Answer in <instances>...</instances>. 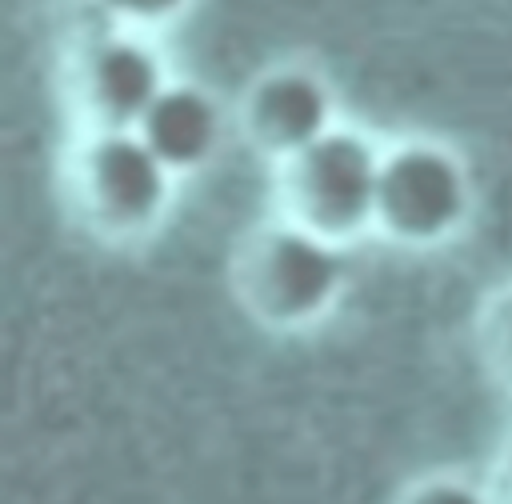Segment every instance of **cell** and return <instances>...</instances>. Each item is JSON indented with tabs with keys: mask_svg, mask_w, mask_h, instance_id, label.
Instances as JSON below:
<instances>
[{
	"mask_svg": "<svg viewBox=\"0 0 512 504\" xmlns=\"http://www.w3.org/2000/svg\"><path fill=\"white\" fill-rule=\"evenodd\" d=\"M348 280V248L272 212L252 224L228 264L240 312L264 332H304L320 324Z\"/></svg>",
	"mask_w": 512,
	"mask_h": 504,
	"instance_id": "cell-1",
	"label": "cell"
},
{
	"mask_svg": "<svg viewBox=\"0 0 512 504\" xmlns=\"http://www.w3.org/2000/svg\"><path fill=\"white\" fill-rule=\"evenodd\" d=\"M176 176L136 128H80L60 160L68 216L100 244L148 240L172 204Z\"/></svg>",
	"mask_w": 512,
	"mask_h": 504,
	"instance_id": "cell-2",
	"label": "cell"
},
{
	"mask_svg": "<svg viewBox=\"0 0 512 504\" xmlns=\"http://www.w3.org/2000/svg\"><path fill=\"white\" fill-rule=\"evenodd\" d=\"M380 156L384 144L368 132L348 124L328 128L296 156L272 164L276 212L332 244H356L364 232H376Z\"/></svg>",
	"mask_w": 512,
	"mask_h": 504,
	"instance_id": "cell-3",
	"label": "cell"
},
{
	"mask_svg": "<svg viewBox=\"0 0 512 504\" xmlns=\"http://www.w3.org/2000/svg\"><path fill=\"white\" fill-rule=\"evenodd\" d=\"M476 188L464 156L436 136L384 144L376 188V236L400 248H436L464 232Z\"/></svg>",
	"mask_w": 512,
	"mask_h": 504,
	"instance_id": "cell-4",
	"label": "cell"
},
{
	"mask_svg": "<svg viewBox=\"0 0 512 504\" xmlns=\"http://www.w3.org/2000/svg\"><path fill=\"white\" fill-rule=\"evenodd\" d=\"M168 80L160 48L140 28L88 36L64 60V100L80 128H136Z\"/></svg>",
	"mask_w": 512,
	"mask_h": 504,
	"instance_id": "cell-5",
	"label": "cell"
},
{
	"mask_svg": "<svg viewBox=\"0 0 512 504\" xmlns=\"http://www.w3.org/2000/svg\"><path fill=\"white\" fill-rule=\"evenodd\" d=\"M240 136L272 164L336 128V96L308 64H272L248 80L236 104Z\"/></svg>",
	"mask_w": 512,
	"mask_h": 504,
	"instance_id": "cell-6",
	"label": "cell"
},
{
	"mask_svg": "<svg viewBox=\"0 0 512 504\" xmlns=\"http://www.w3.org/2000/svg\"><path fill=\"white\" fill-rule=\"evenodd\" d=\"M136 132L148 148L172 168V176H192L220 152L224 140V112L220 100L196 80H168L152 108L140 116Z\"/></svg>",
	"mask_w": 512,
	"mask_h": 504,
	"instance_id": "cell-7",
	"label": "cell"
},
{
	"mask_svg": "<svg viewBox=\"0 0 512 504\" xmlns=\"http://www.w3.org/2000/svg\"><path fill=\"white\" fill-rule=\"evenodd\" d=\"M472 348H476L484 376L504 396H512V280L496 284L480 300L476 320H472Z\"/></svg>",
	"mask_w": 512,
	"mask_h": 504,
	"instance_id": "cell-8",
	"label": "cell"
},
{
	"mask_svg": "<svg viewBox=\"0 0 512 504\" xmlns=\"http://www.w3.org/2000/svg\"><path fill=\"white\" fill-rule=\"evenodd\" d=\"M392 504H492V492L484 480L456 472V468H436L424 476H412Z\"/></svg>",
	"mask_w": 512,
	"mask_h": 504,
	"instance_id": "cell-9",
	"label": "cell"
},
{
	"mask_svg": "<svg viewBox=\"0 0 512 504\" xmlns=\"http://www.w3.org/2000/svg\"><path fill=\"white\" fill-rule=\"evenodd\" d=\"M116 24L124 28H140V32H152V28H164L172 20H180L192 0H96Z\"/></svg>",
	"mask_w": 512,
	"mask_h": 504,
	"instance_id": "cell-10",
	"label": "cell"
},
{
	"mask_svg": "<svg viewBox=\"0 0 512 504\" xmlns=\"http://www.w3.org/2000/svg\"><path fill=\"white\" fill-rule=\"evenodd\" d=\"M488 492H492V504H512V432L500 440L492 464H488V476H484Z\"/></svg>",
	"mask_w": 512,
	"mask_h": 504,
	"instance_id": "cell-11",
	"label": "cell"
}]
</instances>
